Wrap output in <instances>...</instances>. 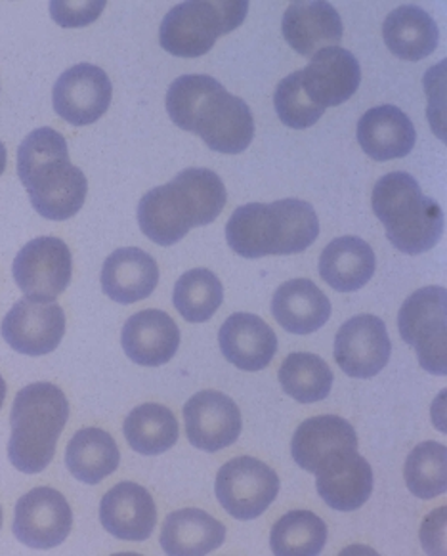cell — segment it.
Here are the masks:
<instances>
[{
    "label": "cell",
    "mask_w": 447,
    "mask_h": 556,
    "mask_svg": "<svg viewBox=\"0 0 447 556\" xmlns=\"http://www.w3.org/2000/svg\"><path fill=\"white\" fill-rule=\"evenodd\" d=\"M2 339L24 356H47L65 334V314L56 302L22 299L2 319Z\"/></svg>",
    "instance_id": "7c38bea8"
},
{
    "label": "cell",
    "mask_w": 447,
    "mask_h": 556,
    "mask_svg": "<svg viewBox=\"0 0 447 556\" xmlns=\"http://www.w3.org/2000/svg\"><path fill=\"white\" fill-rule=\"evenodd\" d=\"M119 447L112 434L97 427L79 430L65 452L67 469L85 484H100L119 469Z\"/></svg>",
    "instance_id": "f1b7e54d"
},
{
    "label": "cell",
    "mask_w": 447,
    "mask_h": 556,
    "mask_svg": "<svg viewBox=\"0 0 447 556\" xmlns=\"http://www.w3.org/2000/svg\"><path fill=\"white\" fill-rule=\"evenodd\" d=\"M331 301L310 279H291L276 291L272 314L285 331L310 334L328 324L331 318Z\"/></svg>",
    "instance_id": "cb8c5ba5"
},
{
    "label": "cell",
    "mask_w": 447,
    "mask_h": 556,
    "mask_svg": "<svg viewBox=\"0 0 447 556\" xmlns=\"http://www.w3.org/2000/svg\"><path fill=\"white\" fill-rule=\"evenodd\" d=\"M301 73L304 92L323 110L348 102L361 83L360 62L343 47L321 48Z\"/></svg>",
    "instance_id": "e0dca14e"
},
{
    "label": "cell",
    "mask_w": 447,
    "mask_h": 556,
    "mask_svg": "<svg viewBox=\"0 0 447 556\" xmlns=\"http://www.w3.org/2000/svg\"><path fill=\"white\" fill-rule=\"evenodd\" d=\"M72 276V251L62 239H33L14 261L17 287L33 301H56L69 286Z\"/></svg>",
    "instance_id": "9c48e42d"
},
{
    "label": "cell",
    "mask_w": 447,
    "mask_h": 556,
    "mask_svg": "<svg viewBox=\"0 0 447 556\" xmlns=\"http://www.w3.org/2000/svg\"><path fill=\"white\" fill-rule=\"evenodd\" d=\"M447 452L439 442H423L413 447L406 462V484L419 500H434L447 490Z\"/></svg>",
    "instance_id": "836d02e7"
},
{
    "label": "cell",
    "mask_w": 447,
    "mask_h": 556,
    "mask_svg": "<svg viewBox=\"0 0 447 556\" xmlns=\"http://www.w3.org/2000/svg\"><path fill=\"white\" fill-rule=\"evenodd\" d=\"M333 371L316 354L295 352L280 367V384L288 396L301 404H316L329 396L333 387Z\"/></svg>",
    "instance_id": "4dcf8cb0"
},
{
    "label": "cell",
    "mask_w": 447,
    "mask_h": 556,
    "mask_svg": "<svg viewBox=\"0 0 447 556\" xmlns=\"http://www.w3.org/2000/svg\"><path fill=\"white\" fill-rule=\"evenodd\" d=\"M215 492L230 517L255 520L278 497L280 478L272 467L255 457H235L218 470Z\"/></svg>",
    "instance_id": "52a82bcc"
},
{
    "label": "cell",
    "mask_w": 447,
    "mask_h": 556,
    "mask_svg": "<svg viewBox=\"0 0 447 556\" xmlns=\"http://www.w3.org/2000/svg\"><path fill=\"white\" fill-rule=\"evenodd\" d=\"M320 236V220L303 199L248 203L226 224V239L243 258L303 253Z\"/></svg>",
    "instance_id": "7a4b0ae2"
},
{
    "label": "cell",
    "mask_w": 447,
    "mask_h": 556,
    "mask_svg": "<svg viewBox=\"0 0 447 556\" xmlns=\"http://www.w3.org/2000/svg\"><path fill=\"white\" fill-rule=\"evenodd\" d=\"M17 176L27 188L33 208L49 220H67L85 205L87 176L72 165L69 153L44 161Z\"/></svg>",
    "instance_id": "ba28073f"
},
{
    "label": "cell",
    "mask_w": 447,
    "mask_h": 556,
    "mask_svg": "<svg viewBox=\"0 0 447 556\" xmlns=\"http://www.w3.org/2000/svg\"><path fill=\"white\" fill-rule=\"evenodd\" d=\"M184 422L190 444L207 453L230 447L243 427L240 407L216 390H203L186 402Z\"/></svg>",
    "instance_id": "9a60e30c"
},
{
    "label": "cell",
    "mask_w": 447,
    "mask_h": 556,
    "mask_svg": "<svg viewBox=\"0 0 447 556\" xmlns=\"http://www.w3.org/2000/svg\"><path fill=\"white\" fill-rule=\"evenodd\" d=\"M100 520L117 540L145 541L157 525V507L144 485L120 482L102 497Z\"/></svg>",
    "instance_id": "ac0fdd59"
},
{
    "label": "cell",
    "mask_w": 447,
    "mask_h": 556,
    "mask_svg": "<svg viewBox=\"0 0 447 556\" xmlns=\"http://www.w3.org/2000/svg\"><path fill=\"white\" fill-rule=\"evenodd\" d=\"M276 112L283 125L295 130L310 128L321 119L325 113L320 105L311 104L303 88V73L296 72L281 80L273 96Z\"/></svg>",
    "instance_id": "e575fe53"
},
{
    "label": "cell",
    "mask_w": 447,
    "mask_h": 556,
    "mask_svg": "<svg viewBox=\"0 0 447 556\" xmlns=\"http://www.w3.org/2000/svg\"><path fill=\"white\" fill-rule=\"evenodd\" d=\"M346 450H358V437L350 422L336 415L306 419L291 442L293 459L308 472H316L329 455Z\"/></svg>",
    "instance_id": "d4e9b609"
},
{
    "label": "cell",
    "mask_w": 447,
    "mask_h": 556,
    "mask_svg": "<svg viewBox=\"0 0 447 556\" xmlns=\"http://www.w3.org/2000/svg\"><path fill=\"white\" fill-rule=\"evenodd\" d=\"M7 161H9V153H7V146L0 142V176L7 170Z\"/></svg>",
    "instance_id": "8d00e7d4"
},
{
    "label": "cell",
    "mask_w": 447,
    "mask_h": 556,
    "mask_svg": "<svg viewBox=\"0 0 447 556\" xmlns=\"http://www.w3.org/2000/svg\"><path fill=\"white\" fill-rule=\"evenodd\" d=\"M391 354V337L383 319L376 316H354L336 333V364L356 379H371L381 374Z\"/></svg>",
    "instance_id": "5bb4252c"
},
{
    "label": "cell",
    "mask_w": 447,
    "mask_h": 556,
    "mask_svg": "<svg viewBox=\"0 0 447 556\" xmlns=\"http://www.w3.org/2000/svg\"><path fill=\"white\" fill-rule=\"evenodd\" d=\"M416 140L413 123L396 105L373 108L358 123V142L371 160H401L411 153Z\"/></svg>",
    "instance_id": "603a6c76"
},
{
    "label": "cell",
    "mask_w": 447,
    "mask_h": 556,
    "mask_svg": "<svg viewBox=\"0 0 447 556\" xmlns=\"http://www.w3.org/2000/svg\"><path fill=\"white\" fill-rule=\"evenodd\" d=\"M224 540L226 526L195 507L168 515L161 530V547L173 556L208 555L222 547Z\"/></svg>",
    "instance_id": "4316f807"
},
{
    "label": "cell",
    "mask_w": 447,
    "mask_h": 556,
    "mask_svg": "<svg viewBox=\"0 0 447 556\" xmlns=\"http://www.w3.org/2000/svg\"><path fill=\"white\" fill-rule=\"evenodd\" d=\"M446 287L431 286L409 294L398 314L401 339L413 346L419 364L432 375L447 374Z\"/></svg>",
    "instance_id": "8992f818"
},
{
    "label": "cell",
    "mask_w": 447,
    "mask_h": 556,
    "mask_svg": "<svg viewBox=\"0 0 447 556\" xmlns=\"http://www.w3.org/2000/svg\"><path fill=\"white\" fill-rule=\"evenodd\" d=\"M4 400H7V382H4L2 375H0V407L4 404Z\"/></svg>",
    "instance_id": "74e56055"
},
{
    "label": "cell",
    "mask_w": 447,
    "mask_h": 556,
    "mask_svg": "<svg viewBox=\"0 0 447 556\" xmlns=\"http://www.w3.org/2000/svg\"><path fill=\"white\" fill-rule=\"evenodd\" d=\"M0 528H2V509H0Z\"/></svg>",
    "instance_id": "f35d334b"
},
{
    "label": "cell",
    "mask_w": 447,
    "mask_h": 556,
    "mask_svg": "<svg viewBox=\"0 0 447 556\" xmlns=\"http://www.w3.org/2000/svg\"><path fill=\"white\" fill-rule=\"evenodd\" d=\"M283 37L301 56H314L321 48L339 47L343 22L329 2H293L283 16Z\"/></svg>",
    "instance_id": "44dd1931"
},
{
    "label": "cell",
    "mask_w": 447,
    "mask_h": 556,
    "mask_svg": "<svg viewBox=\"0 0 447 556\" xmlns=\"http://www.w3.org/2000/svg\"><path fill=\"white\" fill-rule=\"evenodd\" d=\"M328 543V526L310 510H291L272 528L270 547L280 556L320 555Z\"/></svg>",
    "instance_id": "1f68e13d"
},
{
    "label": "cell",
    "mask_w": 447,
    "mask_h": 556,
    "mask_svg": "<svg viewBox=\"0 0 447 556\" xmlns=\"http://www.w3.org/2000/svg\"><path fill=\"white\" fill-rule=\"evenodd\" d=\"M373 211L386 238L406 255L431 251L444 233V211L408 173H391L375 184Z\"/></svg>",
    "instance_id": "277c9868"
},
{
    "label": "cell",
    "mask_w": 447,
    "mask_h": 556,
    "mask_svg": "<svg viewBox=\"0 0 447 556\" xmlns=\"http://www.w3.org/2000/svg\"><path fill=\"white\" fill-rule=\"evenodd\" d=\"M224 358L243 371H260L272 364L278 337L272 327L255 314H233L218 333Z\"/></svg>",
    "instance_id": "ffe728a7"
},
{
    "label": "cell",
    "mask_w": 447,
    "mask_h": 556,
    "mask_svg": "<svg viewBox=\"0 0 447 556\" xmlns=\"http://www.w3.org/2000/svg\"><path fill=\"white\" fill-rule=\"evenodd\" d=\"M314 475L321 500L341 513L361 509L373 493V470L358 450L329 455Z\"/></svg>",
    "instance_id": "2e32d148"
},
{
    "label": "cell",
    "mask_w": 447,
    "mask_h": 556,
    "mask_svg": "<svg viewBox=\"0 0 447 556\" xmlns=\"http://www.w3.org/2000/svg\"><path fill=\"white\" fill-rule=\"evenodd\" d=\"M226 201L220 176L210 168H186L173 182L153 188L140 199L138 224L153 243L175 245L192 228L215 223Z\"/></svg>",
    "instance_id": "6da1fadb"
},
{
    "label": "cell",
    "mask_w": 447,
    "mask_h": 556,
    "mask_svg": "<svg viewBox=\"0 0 447 556\" xmlns=\"http://www.w3.org/2000/svg\"><path fill=\"white\" fill-rule=\"evenodd\" d=\"M72 507L54 488H35L16 503L12 530L27 547H58L72 533Z\"/></svg>",
    "instance_id": "30bf717a"
},
{
    "label": "cell",
    "mask_w": 447,
    "mask_h": 556,
    "mask_svg": "<svg viewBox=\"0 0 447 556\" xmlns=\"http://www.w3.org/2000/svg\"><path fill=\"white\" fill-rule=\"evenodd\" d=\"M120 344L138 366H165L178 352L180 329L167 312H138L123 326Z\"/></svg>",
    "instance_id": "d6986e66"
},
{
    "label": "cell",
    "mask_w": 447,
    "mask_h": 556,
    "mask_svg": "<svg viewBox=\"0 0 447 556\" xmlns=\"http://www.w3.org/2000/svg\"><path fill=\"white\" fill-rule=\"evenodd\" d=\"M383 37L394 56L419 62L438 48L439 29L426 10L406 4L386 16Z\"/></svg>",
    "instance_id": "83f0119b"
},
{
    "label": "cell",
    "mask_w": 447,
    "mask_h": 556,
    "mask_svg": "<svg viewBox=\"0 0 447 556\" xmlns=\"http://www.w3.org/2000/svg\"><path fill=\"white\" fill-rule=\"evenodd\" d=\"M67 419L69 402L56 384L33 382L20 390L10 414V463L25 475L47 469L54 459Z\"/></svg>",
    "instance_id": "3957f363"
},
{
    "label": "cell",
    "mask_w": 447,
    "mask_h": 556,
    "mask_svg": "<svg viewBox=\"0 0 447 556\" xmlns=\"http://www.w3.org/2000/svg\"><path fill=\"white\" fill-rule=\"evenodd\" d=\"M192 132L200 135L210 150L238 155L255 138V119L241 98L220 87L201 108Z\"/></svg>",
    "instance_id": "4fadbf2b"
},
{
    "label": "cell",
    "mask_w": 447,
    "mask_h": 556,
    "mask_svg": "<svg viewBox=\"0 0 447 556\" xmlns=\"http://www.w3.org/2000/svg\"><path fill=\"white\" fill-rule=\"evenodd\" d=\"M123 430L128 445L142 455L168 452L180 437L175 414L161 404H142L132 409Z\"/></svg>",
    "instance_id": "f546056e"
},
{
    "label": "cell",
    "mask_w": 447,
    "mask_h": 556,
    "mask_svg": "<svg viewBox=\"0 0 447 556\" xmlns=\"http://www.w3.org/2000/svg\"><path fill=\"white\" fill-rule=\"evenodd\" d=\"M247 12V0L176 4L161 24V47L173 56H205L218 37L243 24Z\"/></svg>",
    "instance_id": "5b68a950"
},
{
    "label": "cell",
    "mask_w": 447,
    "mask_h": 556,
    "mask_svg": "<svg viewBox=\"0 0 447 556\" xmlns=\"http://www.w3.org/2000/svg\"><path fill=\"white\" fill-rule=\"evenodd\" d=\"M376 268V258L368 241L344 238L331 241L320 256V276L339 293L360 291L369 283Z\"/></svg>",
    "instance_id": "484cf974"
},
{
    "label": "cell",
    "mask_w": 447,
    "mask_h": 556,
    "mask_svg": "<svg viewBox=\"0 0 447 556\" xmlns=\"http://www.w3.org/2000/svg\"><path fill=\"white\" fill-rule=\"evenodd\" d=\"M175 308L190 324H205L215 316L224 301V287L215 274L205 268L186 271L176 281Z\"/></svg>",
    "instance_id": "d6a6232c"
},
{
    "label": "cell",
    "mask_w": 447,
    "mask_h": 556,
    "mask_svg": "<svg viewBox=\"0 0 447 556\" xmlns=\"http://www.w3.org/2000/svg\"><path fill=\"white\" fill-rule=\"evenodd\" d=\"M104 0L98 2H50V14L54 22L62 27H85L97 22L104 12Z\"/></svg>",
    "instance_id": "d590c367"
},
{
    "label": "cell",
    "mask_w": 447,
    "mask_h": 556,
    "mask_svg": "<svg viewBox=\"0 0 447 556\" xmlns=\"http://www.w3.org/2000/svg\"><path fill=\"white\" fill-rule=\"evenodd\" d=\"M112 94V80L102 67L79 64L62 73L52 90V102L62 119L73 127H87L110 110Z\"/></svg>",
    "instance_id": "8fae6325"
},
{
    "label": "cell",
    "mask_w": 447,
    "mask_h": 556,
    "mask_svg": "<svg viewBox=\"0 0 447 556\" xmlns=\"http://www.w3.org/2000/svg\"><path fill=\"white\" fill-rule=\"evenodd\" d=\"M159 283V266L142 249H117L102 268V289L112 301L135 304L144 301Z\"/></svg>",
    "instance_id": "7402d4cb"
}]
</instances>
